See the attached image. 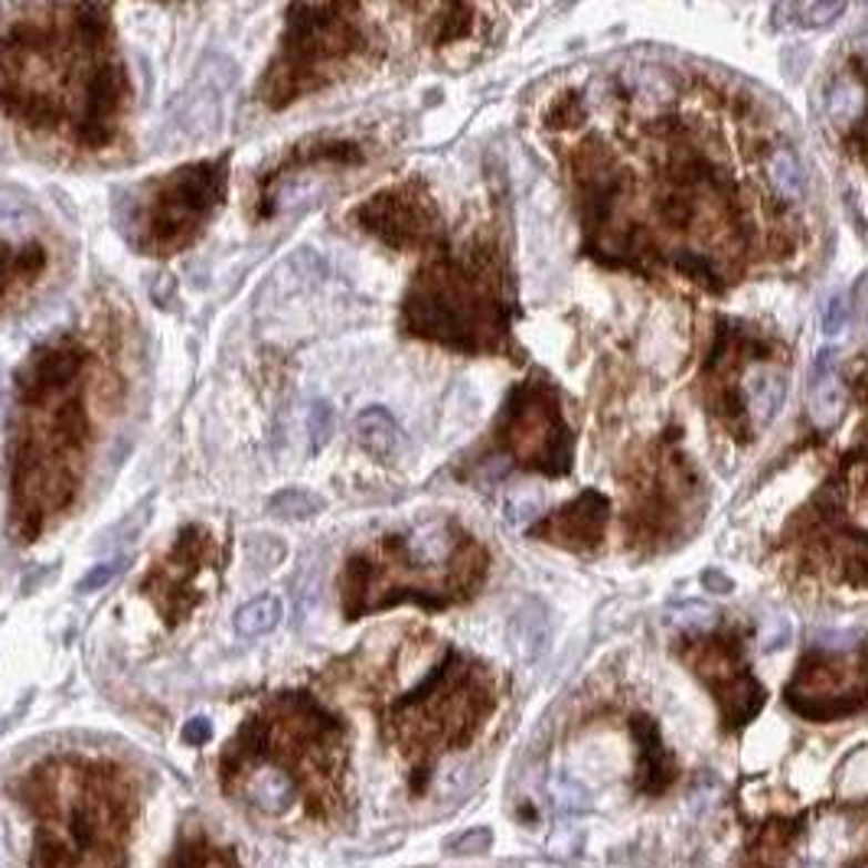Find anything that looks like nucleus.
<instances>
[{"label": "nucleus", "instance_id": "f3484780", "mask_svg": "<svg viewBox=\"0 0 868 868\" xmlns=\"http://www.w3.org/2000/svg\"><path fill=\"white\" fill-rule=\"evenodd\" d=\"M767 176H770V186L787 200V203H797L804 200L807 193V174H804V164L794 151H774L770 161H767Z\"/></svg>", "mask_w": 868, "mask_h": 868}, {"label": "nucleus", "instance_id": "cd10ccee", "mask_svg": "<svg viewBox=\"0 0 868 868\" xmlns=\"http://www.w3.org/2000/svg\"><path fill=\"white\" fill-rule=\"evenodd\" d=\"M115 572H118V569H115V565H112V562H105V565H95V569H92V572H89V575L82 579V584H79V591H82V594H89V591H99V588H105L109 581L115 579Z\"/></svg>", "mask_w": 868, "mask_h": 868}, {"label": "nucleus", "instance_id": "f03ea898", "mask_svg": "<svg viewBox=\"0 0 868 868\" xmlns=\"http://www.w3.org/2000/svg\"><path fill=\"white\" fill-rule=\"evenodd\" d=\"M353 7H290V27L282 57L265 82L268 105L282 109L290 99L334 79V65L359 47L356 23L344 20Z\"/></svg>", "mask_w": 868, "mask_h": 868}, {"label": "nucleus", "instance_id": "b1692460", "mask_svg": "<svg viewBox=\"0 0 868 868\" xmlns=\"http://www.w3.org/2000/svg\"><path fill=\"white\" fill-rule=\"evenodd\" d=\"M307 431H310V441H314L317 448H324V445L330 441V431H334V415H330V406H324V402H314V406H310Z\"/></svg>", "mask_w": 868, "mask_h": 868}, {"label": "nucleus", "instance_id": "2eb2a0df", "mask_svg": "<svg viewBox=\"0 0 868 868\" xmlns=\"http://www.w3.org/2000/svg\"><path fill=\"white\" fill-rule=\"evenodd\" d=\"M353 428H356L359 445H362L366 451L379 455V458L396 455V448H399V441H402L399 425L392 421V415H389L386 408H366V411H359V418H356Z\"/></svg>", "mask_w": 868, "mask_h": 868}, {"label": "nucleus", "instance_id": "393cba45", "mask_svg": "<svg viewBox=\"0 0 868 868\" xmlns=\"http://www.w3.org/2000/svg\"><path fill=\"white\" fill-rule=\"evenodd\" d=\"M846 324H849V300H846L843 294H836V297L826 304V310H823V334H826V337H836V334L846 330Z\"/></svg>", "mask_w": 868, "mask_h": 868}, {"label": "nucleus", "instance_id": "9b49d317", "mask_svg": "<svg viewBox=\"0 0 868 868\" xmlns=\"http://www.w3.org/2000/svg\"><path fill=\"white\" fill-rule=\"evenodd\" d=\"M810 418L819 431H829L843 418V379L836 369V353L823 349L813 362L810 376Z\"/></svg>", "mask_w": 868, "mask_h": 868}, {"label": "nucleus", "instance_id": "5701e85b", "mask_svg": "<svg viewBox=\"0 0 868 868\" xmlns=\"http://www.w3.org/2000/svg\"><path fill=\"white\" fill-rule=\"evenodd\" d=\"M787 10L800 17V27H829V23H836L846 13V3L816 0V3H790Z\"/></svg>", "mask_w": 868, "mask_h": 868}, {"label": "nucleus", "instance_id": "dca6fc26", "mask_svg": "<svg viewBox=\"0 0 868 868\" xmlns=\"http://www.w3.org/2000/svg\"><path fill=\"white\" fill-rule=\"evenodd\" d=\"M278 621H282V601L275 594H262L235 614V634L245 640L265 637L278 627Z\"/></svg>", "mask_w": 868, "mask_h": 868}, {"label": "nucleus", "instance_id": "f257e3e1", "mask_svg": "<svg viewBox=\"0 0 868 868\" xmlns=\"http://www.w3.org/2000/svg\"><path fill=\"white\" fill-rule=\"evenodd\" d=\"M408 330L461 349H487L503 337L500 304L463 265L428 268L406 304Z\"/></svg>", "mask_w": 868, "mask_h": 868}, {"label": "nucleus", "instance_id": "f8f14e48", "mask_svg": "<svg viewBox=\"0 0 868 868\" xmlns=\"http://www.w3.org/2000/svg\"><path fill=\"white\" fill-rule=\"evenodd\" d=\"M248 800L258 807L262 813H288L297 800V787L290 780V774L285 767H275V764H262L258 774L252 777V787H248Z\"/></svg>", "mask_w": 868, "mask_h": 868}, {"label": "nucleus", "instance_id": "4be33fe9", "mask_svg": "<svg viewBox=\"0 0 868 868\" xmlns=\"http://www.w3.org/2000/svg\"><path fill=\"white\" fill-rule=\"evenodd\" d=\"M33 223H37V210L30 206V200L13 186H0V229L23 232Z\"/></svg>", "mask_w": 868, "mask_h": 868}, {"label": "nucleus", "instance_id": "7ed1b4c3", "mask_svg": "<svg viewBox=\"0 0 868 868\" xmlns=\"http://www.w3.org/2000/svg\"><path fill=\"white\" fill-rule=\"evenodd\" d=\"M490 693L461 656H448L415 693L399 705L406 735L425 748L458 745L487 718Z\"/></svg>", "mask_w": 868, "mask_h": 868}, {"label": "nucleus", "instance_id": "a211bd4d", "mask_svg": "<svg viewBox=\"0 0 868 868\" xmlns=\"http://www.w3.org/2000/svg\"><path fill=\"white\" fill-rule=\"evenodd\" d=\"M634 735H637L640 748V767H643V784L650 787V790H663V784H666V774H663V767H670V760L663 757V748H660V735H656V728H653V722L650 718H637V725H634Z\"/></svg>", "mask_w": 868, "mask_h": 868}, {"label": "nucleus", "instance_id": "aec40b11", "mask_svg": "<svg viewBox=\"0 0 868 868\" xmlns=\"http://www.w3.org/2000/svg\"><path fill=\"white\" fill-rule=\"evenodd\" d=\"M40 272H43V252L40 248L23 255V252H7L0 245V290L10 288V285H20V282H30Z\"/></svg>", "mask_w": 868, "mask_h": 868}, {"label": "nucleus", "instance_id": "39448f33", "mask_svg": "<svg viewBox=\"0 0 868 868\" xmlns=\"http://www.w3.org/2000/svg\"><path fill=\"white\" fill-rule=\"evenodd\" d=\"M500 445L529 470L562 477L572 470L575 445L559 411V399L545 386H520L503 411Z\"/></svg>", "mask_w": 868, "mask_h": 868}, {"label": "nucleus", "instance_id": "423d86ee", "mask_svg": "<svg viewBox=\"0 0 868 868\" xmlns=\"http://www.w3.org/2000/svg\"><path fill=\"white\" fill-rule=\"evenodd\" d=\"M787 705L813 722L862 712L868 705L866 653H810L787 686Z\"/></svg>", "mask_w": 868, "mask_h": 868}, {"label": "nucleus", "instance_id": "9d476101", "mask_svg": "<svg viewBox=\"0 0 868 868\" xmlns=\"http://www.w3.org/2000/svg\"><path fill=\"white\" fill-rule=\"evenodd\" d=\"M607 517H611V503L598 490H588V493L575 497L572 503H565L562 510H555L545 522L532 525L529 535L545 539L559 549L588 552L604 539Z\"/></svg>", "mask_w": 868, "mask_h": 868}, {"label": "nucleus", "instance_id": "1a4fd4ad", "mask_svg": "<svg viewBox=\"0 0 868 868\" xmlns=\"http://www.w3.org/2000/svg\"><path fill=\"white\" fill-rule=\"evenodd\" d=\"M235 85V65L229 59L213 57L196 75V82L176 99L174 127L186 137L213 134L223 124V99Z\"/></svg>", "mask_w": 868, "mask_h": 868}, {"label": "nucleus", "instance_id": "ddd939ff", "mask_svg": "<svg viewBox=\"0 0 868 868\" xmlns=\"http://www.w3.org/2000/svg\"><path fill=\"white\" fill-rule=\"evenodd\" d=\"M784 399H787V376L784 372L760 369L745 382V402H748V411H752V418L757 425L774 421V415L780 411Z\"/></svg>", "mask_w": 868, "mask_h": 868}, {"label": "nucleus", "instance_id": "20e7f679", "mask_svg": "<svg viewBox=\"0 0 868 868\" xmlns=\"http://www.w3.org/2000/svg\"><path fill=\"white\" fill-rule=\"evenodd\" d=\"M226 190V164H190L151 186L144 210V245L174 252L190 245L216 213Z\"/></svg>", "mask_w": 868, "mask_h": 868}, {"label": "nucleus", "instance_id": "4468645a", "mask_svg": "<svg viewBox=\"0 0 868 868\" xmlns=\"http://www.w3.org/2000/svg\"><path fill=\"white\" fill-rule=\"evenodd\" d=\"M510 640L522 660H535L549 643V614L539 601L522 604L510 621Z\"/></svg>", "mask_w": 868, "mask_h": 868}, {"label": "nucleus", "instance_id": "6ab92c4d", "mask_svg": "<svg viewBox=\"0 0 868 868\" xmlns=\"http://www.w3.org/2000/svg\"><path fill=\"white\" fill-rule=\"evenodd\" d=\"M268 510H272L275 517H282V520L304 522L324 510V500H320V493H314V490H282V493L272 497Z\"/></svg>", "mask_w": 868, "mask_h": 868}, {"label": "nucleus", "instance_id": "6e6552de", "mask_svg": "<svg viewBox=\"0 0 868 868\" xmlns=\"http://www.w3.org/2000/svg\"><path fill=\"white\" fill-rule=\"evenodd\" d=\"M359 226L379 235L382 242L396 245V248H415L435 238L438 229V216L435 210L411 190H386L376 200H369L359 213H356Z\"/></svg>", "mask_w": 868, "mask_h": 868}, {"label": "nucleus", "instance_id": "c756f323", "mask_svg": "<svg viewBox=\"0 0 868 868\" xmlns=\"http://www.w3.org/2000/svg\"><path fill=\"white\" fill-rule=\"evenodd\" d=\"M702 584L712 591V594H725V591H732V581L725 579L722 572H705V579H702Z\"/></svg>", "mask_w": 868, "mask_h": 868}, {"label": "nucleus", "instance_id": "bb28decb", "mask_svg": "<svg viewBox=\"0 0 868 868\" xmlns=\"http://www.w3.org/2000/svg\"><path fill=\"white\" fill-rule=\"evenodd\" d=\"M461 839H467V843H451L448 846L458 856H463V852H487L490 849V829H470V833H463Z\"/></svg>", "mask_w": 868, "mask_h": 868}, {"label": "nucleus", "instance_id": "c85d7f7f", "mask_svg": "<svg viewBox=\"0 0 868 868\" xmlns=\"http://www.w3.org/2000/svg\"><path fill=\"white\" fill-rule=\"evenodd\" d=\"M210 738V722L206 718H193L190 725H186V742L190 745H200V742H206Z\"/></svg>", "mask_w": 868, "mask_h": 868}, {"label": "nucleus", "instance_id": "412c9836", "mask_svg": "<svg viewBox=\"0 0 868 868\" xmlns=\"http://www.w3.org/2000/svg\"><path fill=\"white\" fill-rule=\"evenodd\" d=\"M866 112V92L852 82V79H839L829 92V115L836 124H852L856 118Z\"/></svg>", "mask_w": 868, "mask_h": 868}, {"label": "nucleus", "instance_id": "0eeeda50", "mask_svg": "<svg viewBox=\"0 0 868 868\" xmlns=\"http://www.w3.org/2000/svg\"><path fill=\"white\" fill-rule=\"evenodd\" d=\"M686 663L693 666V673L712 690V695L722 705L725 725L745 728L754 715L760 712L767 693L760 690V683L752 676V670L745 666L738 646L732 640H693L686 646Z\"/></svg>", "mask_w": 868, "mask_h": 868}, {"label": "nucleus", "instance_id": "a878e982", "mask_svg": "<svg viewBox=\"0 0 868 868\" xmlns=\"http://www.w3.org/2000/svg\"><path fill=\"white\" fill-rule=\"evenodd\" d=\"M790 634H794L790 621H787V617H774V621L764 627V650H767V653L784 650V646L790 643Z\"/></svg>", "mask_w": 868, "mask_h": 868}, {"label": "nucleus", "instance_id": "7c9ffc66", "mask_svg": "<svg viewBox=\"0 0 868 868\" xmlns=\"http://www.w3.org/2000/svg\"><path fill=\"white\" fill-rule=\"evenodd\" d=\"M0 411H3V386H0Z\"/></svg>", "mask_w": 868, "mask_h": 868}]
</instances>
